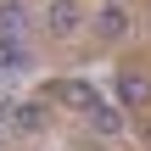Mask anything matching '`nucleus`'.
Returning a JSON list of instances; mask_svg holds the SVG:
<instances>
[{"instance_id": "20e7f679", "label": "nucleus", "mask_w": 151, "mask_h": 151, "mask_svg": "<svg viewBox=\"0 0 151 151\" xmlns=\"http://www.w3.org/2000/svg\"><path fill=\"white\" fill-rule=\"evenodd\" d=\"M95 34H101V39H123V34H129V11H123L118 0H106V6L95 11Z\"/></svg>"}, {"instance_id": "39448f33", "label": "nucleus", "mask_w": 151, "mask_h": 151, "mask_svg": "<svg viewBox=\"0 0 151 151\" xmlns=\"http://www.w3.org/2000/svg\"><path fill=\"white\" fill-rule=\"evenodd\" d=\"M151 101V84L140 73H118V106H146Z\"/></svg>"}, {"instance_id": "f03ea898", "label": "nucleus", "mask_w": 151, "mask_h": 151, "mask_svg": "<svg viewBox=\"0 0 151 151\" xmlns=\"http://www.w3.org/2000/svg\"><path fill=\"white\" fill-rule=\"evenodd\" d=\"M50 101H62V106H78V112H90V106H101V95H95V84H84V78H62V84H50Z\"/></svg>"}, {"instance_id": "6e6552de", "label": "nucleus", "mask_w": 151, "mask_h": 151, "mask_svg": "<svg viewBox=\"0 0 151 151\" xmlns=\"http://www.w3.org/2000/svg\"><path fill=\"white\" fill-rule=\"evenodd\" d=\"M22 28H28L22 0H0V34H22Z\"/></svg>"}, {"instance_id": "7ed1b4c3", "label": "nucleus", "mask_w": 151, "mask_h": 151, "mask_svg": "<svg viewBox=\"0 0 151 151\" xmlns=\"http://www.w3.org/2000/svg\"><path fill=\"white\" fill-rule=\"evenodd\" d=\"M0 67L6 73H28L34 67V50H28L22 34H0Z\"/></svg>"}, {"instance_id": "f257e3e1", "label": "nucleus", "mask_w": 151, "mask_h": 151, "mask_svg": "<svg viewBox=\"0 0 151 151\" xmlns=\"http://www.w3.org/2000/svg\"><path fill=\"white\" fill-rule=\"evenodd\" d=\"M78 22H84V6H78V0H50V6H45V28H50L56 39L78 34Z\"/></svg>"}, {"instance_id": "1a4fd4ad", "label": "nucleus", "mask_w": 151, "mask_h": 151, "mask_svg": "<svg viewBox=\"0 0 151 151\" xmlns=\"http://www.w3.org/2000/svg\"><path fill=\"white\" fill-rule=\"evenodd\" d=\"M6 123H11V106H6V101H0V129H6Z\"/></svg>"}, {"instance_id": "423d86ee", "label": "nucleus", "mask_w": 151, "mask_h": 151, "mask_svg": "<svg viewBox=\"0 0 151 151\" xmlns=\"http://www.w3.org/2000/svg\"><path fill=\"white\" fill-rule=\"evenodd\" d=\"M90 123H95V134H101V140H118V134H123V112H118V106H106V101H101V106H90Z\"/></svg>"}, {"instance_id": "0eeeda50", "label": "nucleus", "mask_w": 151, "mask_h": 151, "mask_svg": "<svg viewBox=\"0 0 151 151\" xmlns=\"http://www.w3.org/2000/svg\"><path fill=\"white\" fill-rule=\"evenodd\" d=\"M11 123H17L22 134L45 129V101H17V106H11Z\"/></svg>"}]
</instances>
